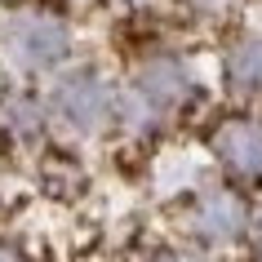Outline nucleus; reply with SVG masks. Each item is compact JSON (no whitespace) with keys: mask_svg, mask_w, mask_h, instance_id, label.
Returning a JSON list of instances; mask_svg holds the SVG:
<instances>
[{"mask_svg":"<svg viewBox=\"0 0 262 262\" xmlns=\"http://www.w3.org/2000/svg\"><path fill=\"white\" fill-rule=\"evenodd\" d=\"M200 151L209 160V173L222 178L235 191L262 195V111L222 102L209 120Z\"/></svg>","mask_w":262,"mask_h":262,"instance_id":"nucleus-1","label":"nucleus"},{"mask_svg":"<svg viewBox=\"0 0 262 262\" xmlns=\"http://www.w3.org/2000/svg\"><path fill=\"white\" fill-rule=\"evenodd\" d=\"M249 213L253 200L245 191L227 187L222 178L200 182L195 191L182 195V245L200 249V253H218V249H240L249 235Z\"/></svg>","mask_w":262,"mask_h":262,"instance_id":"nucleus-2","label":"nucleus"},{"mask_svg":"<svg viewBox=\"0 0 262 262\" xmlns=\"http://www.w3.org/2000/svg\"><path fill=\"white\" fill-rule=\"evenodd\" d=\"M0 58H9V67L23 76H49V71L67 67L71 27L54 14L9 5L0 14Z\"/></svg>","mask_w":262,"mask_h":262,"instance_id":"nucleus-3","label":"nucleus"},{"mask_svg":"<svg viewBox=\"0 0 262 262\" xmlns=\"http://www.w3.org/2000/svg\"><path fill=\"white\" fill-rule=\"evenodd\" d=\"M58 71L62 76H58V84L45 98L49 129H62V124L80 129V134H102V129H111V120H116V84L102 71L84 67V62L80 67L67 62V67H58Z\"/></svg>","mask_w":262,"mask_h":262,"instance_id":"nucleus-4","label":"nucleus"},{"mask_svg":"<svg viewBox=\"0 0 262 262\" xmlns=\"http://www.w3.org/2000/svg\"><path fill=\"white\" fill-rule=\"evenodd\" d=\"M218 89L231 107L262 111V31L235 27L218 45Z\"/></svg>","mask_w":262,"mask_h":262,"instance_id":"nucleus-5","label":"nucleus"},{"mask_svg":"<svg viewBox=\"0 0 262 262\" xmlns=\"http://www.w3.org/2000/svg\"><path fill=\"white\" fill-rule=\"evenodd\" d=\"M245 249H249V258H253V262H262V205H253V213H249Z\"/></svg>","mask_w":262,"mask_h":262,"instance_id":"nucleus-6","label":"nucleus"},{"mask_svg":"<svg viewBox=\"0 0 262 262\" xmlns=\"http://www.w3.org/2000/svg\"><path fill=\"white\" fill-rule=\"evenodd\" d=\"M9 5H23V0H0V9H9Z\"/></svg>","mask_w":262,"mask_h":262,"instance_id":"nucleus-7","label":"nucleus"}]
</instances>
